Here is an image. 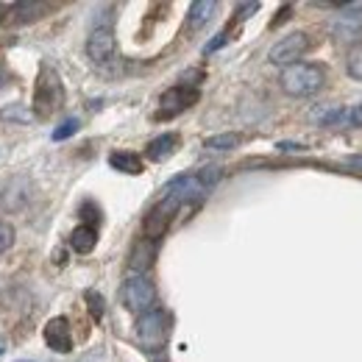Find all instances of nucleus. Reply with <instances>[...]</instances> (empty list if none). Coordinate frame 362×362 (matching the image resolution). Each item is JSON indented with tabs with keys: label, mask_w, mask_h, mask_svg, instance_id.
<instances>
[{
	"label": "nucleus",
	"mask_w": 362,
	"mask_h": 362,
	"mask_svg": "<svg viewBox=\"0 0 362 362\" xmlns=\"http://www.w3.org/2000/svg\"><path fill=\"white\" fill-rule=\"evenodd\" d=\"M221 168H204L198 173H184V176H176L173 181L165 184L162 189V198H170L176 204H187V201H198L204 198L218 181H221Z\"/></svg>",
	"instance_id": "f257e3e1"
},
{
	"label": "nucleus",
	"mask_w": 362,
	"mask_h": 362,
	"mask_svg": "<svg viewBox=\"0 0 362 362\" xmlns=\"http://www.w3.org/2000/svg\"><path fill=\"white\" fill-rule=\"evenodd\" d=\"M64 106V87H62V78L53 67L42 64L40 67V76H37V84H34V98H31V112L34 117L40 120H50L59 109Z\"/></svg>",
	"instance_id": "f03ea898"
},
{
	"label": "nucleus",
	"mask_w": 362,
	"mask_h": 362,
	"mask_svg": "<svg viewBox=\"0 0 362 362\" xmlns=\"http://www.w3.org/2000/svg\"><path fill=\"white\" fill-rule=\"evenodd\" d=\"M281 90L293 98H310L323 90L326 84V70L315 62H298L281 70Z\"/></svg>",
	"instance_id": "7ed1b4c3"
},
{
	"label": "nucleus",
	"mask_w": 362,
	"mask_h": 362,
	"mask_svg": "<svg viewBox=\"0 0 362 362\" xmlns=\"http://www.w3.org/2000/svg\"><path fill=\"white\" fill-rule=\"evenodd\" d=\"M168 334H170V317L165 310H148L136 320V340L151 351H159L168 343Z\"/></svg>",
	"instance_id": "20e7f679"
},
{
	"label": "nucleus",
	"mask_w": 362,
	"mask_h": 362,
	"mask_svg": "<svg viewBox=\"0 0 362 362\" xmlns=\"http://www.w3.org/2000/svg\"><path fill=\"white\" fill-rule=\"evenodd\" d=\"M120 296H123V304H126V310H129V313H139V315H142V313L153 310L156 287H153V281H151L148 276H142V273H132V276L126 279V284H123Z\"/></svg>",
	"instance_id": "39448f33"
},
{
	"label": "nucleus",
	"mask_w": 362,
	"mask_h": 362,
	"mask_svg": "<svg viewBox=\"0 0 362 362\" xmlns=\"http://www.w3.org/2000/svg\"><path fill=\"white\" fill-rule=\"evenodd\" d=\"M310 50V37L304 31H293L287 37H281L268 53V62L276 67H290V64H298V59Z\"/></svg>",
	"instance_id": "423d86ee"
},
{
	"label": "nucleus",
	"mask_w": 362,
	"mask_h": 362,
	"mask_svg": "<svg viewBox=\"0 0 362 362\" xmlns=\"http://www.w3.org/2000/svg\"><path fill=\"white\" fill-rule=\"evenodd\" d=\"M201 92L198 87H187V84H176L159 98V112H156V120H170L181 112H187L192 103H198Z\"/></svg>",
	"instance_id": "0eeeda50"
},
{
	"label": "nucleus",
	"mask_w": 362,
	"mask_h": 362,
	"mask_svg": "<svg viewBox=\"0 0 362 362\" xmlns=\"http://www.w3.org/2000/svg\"><path fill=\"white\" fill-rule=\"evenodd\" d=\"M176 209H179V204L176 201H170V198H162L148 215H145V221H142V231H145V240H151V243H156L168 226H170V221H173V215H176Z\"/></svg>",
	"instance_id": "6e6552de"
},
{
	"label": "nucleus",
	"mask_w": 362,
	"mask_h": 362,
	"mask_svg": "<svg viewBox=\"0 0 362 362\" xmlns=\"http://www.w3.org/2000/svg\"><path fill=\"white\" fill-rule=\"evenodd\" d=\"M115 50H117V40H115V31H112L109 25L92 28V34L87 37V56H90L95 64L112 62Z\"/></svg>",
	"instance_id": "1a4fd4ad"
},
{
	"label": "nucleus",
	"mask_w": 362,
	"mask_h": 362,
	"mask_svg": "<svg viewBox=\"0 0 362 362\" xmlns=\"http://www.w3.org/2000/svg\"><path fill=\"white\" fill-rule=\"evenodd\" d=\"M45 343L47 349L59 351V354H70L73 351V332H70V320L67 317H50L45 326Z\"/></svg>",
	"instance_id": "9d476101"
},
{
	"label": "nucleus",
	"mask_w": 362,
	"mask_h": 362,
	"mask_svg": "<svg viewBox=\"0 0 362 362\" xmlns=\"http://www.w3.org/2000/svg\"><path fill=\"white\" fill-rule=\"evenodd\" d=\"M179 134H173V132H168V134H159L156 139H151L148 142V148H145V156L151 159V162H165V159H170L173 153H176V148H179Z\"/></svg>",
	"instance_id": "9b49d317"
},
{
	"label": "nucleus",
	"mask_w": 362,
	"mask_h": 362,
	"mask_svg": "<svg viewBox=\"0 0 362 362\" xmlns=\"http://www.w3.org/2000/svg\"><path fill=\"white\" fill-rule=\"evenodd\" d=\"M153 257H156V243H151V240H139L134 245V251H132V259H129V268L134 273H142L153 265Z\"/></svg>",
	"instance_id": "f8f14e48"
},
{
	"label": "nucleus",
	"mask_w": 362,
	"mask_h": 362,
	"mask_svg": "<svg viewBox=\"0 0 362 362\" xmlns=\"http://www.w3.org/2000/svg\"><path fill=\"white\" fill-rule=\"evenodd\" d=\"M95 245H98V228L92 226V223H81L70 234V248L76 254H92Z\"/></svg>",
	"instance_id": "ddd939ff"
},
{
	"label": "nucleus",
	"mask_w": 362,
	"mask_h": 362,
	"mask_svg": "<svg viewBox=\"0 0 362 362\" xmlns=\"http://www.w3.org/2000/svg\"><path fill=\"white\" fill-rule=\"evenodd\" d=\"M50 8H53L50 3H14L11 11H8V17L14 23H34V20L45 17Z\"/></svg>",
	"instance_id": "4468645a"
},
{
	"label": "nucleus",
	"mask_w": 362,
	"mask_h": 362,
	"mask_svg": "<svg viewBox=\"0 0 362 362\" xmlns=\"http://www.w3.org/2000/svg\"><path fill=\"white\" fill-rule=\"evenodd\" d=\"M218 11V3L215 0H198L189 6V14H187V25L189 28H201L212 20V14Z\"/></svg>",
	"instance_id": "2eb2a0df"
},
{
	"label": "nucleus",
	"mask_w": 362,
	"mask_h": 362,
	"mask_svg": "<svg viewBox=\"0 0 362 362\" xmlns=\"http://www.w3.org/2000/svg\"><path fill=\"white\" fill-rule=\"evenodd\" d=\"M109 165L120 173H129V176H139L142 173V159L136 153H129V151H115L109 153Z\"/></svg>",
	"instance_id": "dca6fc26"
},
{
	"label": "nucleus",
	"mask_w": 362,
	"mask_h": 362,
	"mask_svg": "<svg viewBox=\"0 0 362 362\" xmlns=\"http://www.w3.org/2000/svg\"><path fill=\"white\" fill-rule=\"evenodd\" d=\"M240 142H243V134H234V132H228V134L209 136V139L204 142V148H206V151H234Z\"/></svg>",
	"instance_id": "f3484780"
},
{
	"label": "nucleus",
	"mask_w": 362,
	"mask_h": 362,
	"mask_svg": "<svg viewBox=\"0 0 362 362\" xmlns=\"http://www.w3.org/2000/svg\"><path fill=\"white\" fill-rule=\"evenodd\" d=\"M346 70L354 81H362V42L349 50V59H346Z\"/></svg>",
	"instance_id": "a211bd4d"
},
{
	"label": "nucleus",
	"mask_w": 362,
	"mask_h": 362,
	"mask_svg": "<svg viewBox=\"0 0 362 362\" xmlns=\"http://www.w3.org/2000/svg\"><path fill=\"white\" fill-rule=\"evenodd\" d=\"M340 129H362V103H354L349 109H343V123Z\"/></svg>",
	"instance_id": "6ab92c4d"
},
{
	"label": "nucleus",
	"mask_w": 362,
	"mask_h": 362,
	"mask_svg": "<svg viewBox=\"0 0 362 362\" xmlns=\"http://www.w3.org/2000/svg\"><path fill=\"white\" fill-rule=\"evenodd\" d=\"M84 301H87V307H90L92 320H100L103 313H106V307H103V296L95 293V290H87V293H84Z\"/></svg>",
	"instance_id": "aec40b11"
},
{
	"label": "nucleus",
	"mask_w": 362,
	"mask_h": 362,
	"mask_svg": "<svg viewBox=\"0 0 362 362\" xmlns=\"http://www.w3.org/2000/svg\"><path fill=\"white\" fill-rule=\"evenodd\" d=\"M78 129H81V123H78V117H67V120H64L62 126H56V129H53V134H50V136H53L56 142H62V139H67V136H73V134H76Z\"/></svg>",
	"instance_id": "412c9836"
},
{
	"label": "nucleus",
	"mask_w": 362,
	"mask_h": 362,
	"mask_svg": "<svg viewBox=\"0 0 362 362\" xmlns=\"http://www.w3.org/2000/svg\"><path fill=\"white\" fill-rule=\"evenodd\" d=\"M11 243H14V226H11V223H6V221H0V254H3V251H8V248H11Z\"/></svg>",
	"instance_id": "4be33fe9"
},
{
	"label": "nucleus",
	"mask_w": 362,
	"mask_h": 362,
	"mask_svg": "<svg viewBox=\"0 0 362 362\" xmlns=\"http://www.w3.org/2000/svg\"><path fill=\"white\" fill-rule=\"evenodd\" d=\"M226 40H228V31H223V34H218V40H215V42H209V45L204 47V53H215L218 47L226 45Z\"/></svg>",
	"instance_id": "5701e85b"
},
{
	"label": "nucleus",
	"mask_w": 362,
	"mask_h": 362,
	"mask_svg": "<svg viewBox=\"0 0 362 362\" xmlns=\"http://www.w3.org/2000/svg\"><path fill=\"white\" fill-rule=\"evenodd\" d=\"M259 8V3H245V6H237V17L240 20H245V17H251V11H257Z\"/></svg>",
	"instance_id": "b1692460"
},
{
	"label": "nucleus",
	"mask_w": 362,
	"mask_h": 362,
	"mask_svg": "<svg viewBox=\"0 0 362 362\" xmlns=\"http://www.w3.org/2000/svg\"><path fill=\"white\" fill-rule=\"evenodd\" d=\"M0 117H3V120H11V117H14V120H23V123L28 120V115H25V112H17V109H14V112L6 109V112H0Z\"/></svg>",
	"instance_id": "393cba45"
},
{
	"label": "nucleus",
	"mask_w": 362,
	"mask_h": 362,
	"mask_svg": "<svg viewBox=\"0 0 362 362\" xmlns=\"http://www.w3.org/2000/svg\"><path fill=\"white\" fill-rule=\"evenodd\" d=\"M279 151H304V145H298V142H279Z\"/></svg>",
	"instance_id": "a878e982"
},
{
	"label": "nucleus",
	"mask_w": 362,
	"mask_h": 362,
	"mask_svg": "<svg viewBox=\"0 0 362 362\" xmlns=\"http://www.w3.org/2000/svg\"><path fill=\"white\" fill-rule=\"evenodd\" d=\"M3 20H6V11H3V8H0V23H3Z\"/></svg>",
	"instance_id": "bb28decb"
},
{
	"label": "nucleus",
	"mask_w": 362,
	"mask_h": 362,
	"mask_svg": "<svg viewBox=\"0 0 362 362\" xmlns=\"http://www.w3.org/2000/svg\"><path fill=\"white\" fill-rule=\"evenodd\" d=\"M0 354H3V346H0Z\"/></svg>",
	"instance_id": "cd10ccee"
}]
</instances>
